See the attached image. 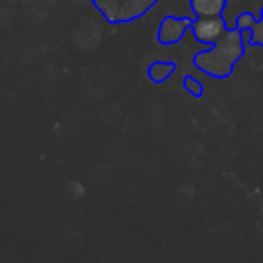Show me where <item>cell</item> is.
<instances>
[{"mask_svg":"<svg viewBox=\"0 0 263 263\" xmlns=\"http://www.w3.org/2000/svg\"><path fill=\"white\" fill-rule=\"evenodd\" d=\"M241 51L243 49H241L240 33L234 27L223 33L213 51L195 56V65L215 78H226L233 69V63L240 58Z\"/></svg>","mask_w":263,"mask_h":263,"instance_id":"1","label":"cell"},{"mask_svg":"<svg viewBox=\"0 0 263 263\" xmlns=\"http://www.w3.org/2000/svg\"><path fill=\"white\" fill-rule=\"evenodd\" d=\"M226 20L220 16H198L191 22V31L195 38L202 44H216L226 33Z\"/></svg>","mask_w":263,"mask_h":263,"instance_id":"2","label":"cell"},{"mask_svg":"<svg viewBox=\"0 0 263 263\" xmlns=\"http://www.w3.org/2000/svg\"><path fill=\"white\" fill-rule=\"evenodd\" d=\"M193 20L190 18H175V16H168L162 20L161 29H159V42L161 44H175L184 36L187 27H191Z\"/></svg>","mask_w":263,"mask_h":263,"instance_id":"3","label":"cell"},{"mask_svg":"<svg viewBox=\"0 0 263 263\" xmlns=\"http://www.w3.org/2000/svg\"><path fill=\"white\" fill-rule=\"evenodd\" d=\"M227 0H191V8L197 16H220Z\"/></svg>","mask_w":263,"mask_h":263,"instance_id":"4","label":"cell"},{"mask_svg":"<svg viewBox=\"0 0 263 263\" xmlns=\"http://www.w3.org/2000/svg\"><path fill=\"white\" fill-rule=\"evenodd\" d=\"M173 70H175V63L155 62V63H152L150 69H148V76H150L152 81H155V83H162V81L172 76Z\"/></svg>","mask_w":263,"mask_h":263,"instance_id":"5","label":"cell"},{"mask_svg":"<svg viewBox=\"0 0 263 263\" xmlns=\"http://www.w3.org/2000/svg\"><path fill=\"white\" fill-rule=\"evenodd\" d=\"M184 88H186L191 96H197V98H200V96L204 94V87H202V83L198 80H195L193 76L184 78Z\"/></svg>","mask_w":263,"mask_h":263,"instance_id":"6","label":"cell"}]
</instances>
